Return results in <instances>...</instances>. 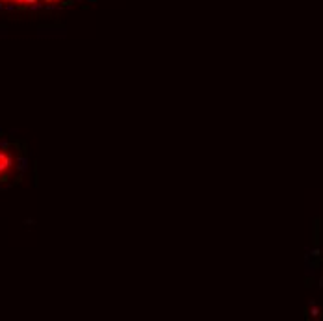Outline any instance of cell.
Wrapping results in <instances>:
<instances>
[{"instance_id": "6da1fadb", "label": "cell", "mask_w": 323, "mask_h": 321, "mask_svg": "<svg viewBox=\"0 0 323 321\" xmlns=\"http://www.w3.org/2000/svg\"><path fill=\"white\" fill-rule=\"evenodd\" d=\"M69 2L73 0H0V8L30 11V9H52V8L65 6Z\"/></svg>"}]
</instances>
